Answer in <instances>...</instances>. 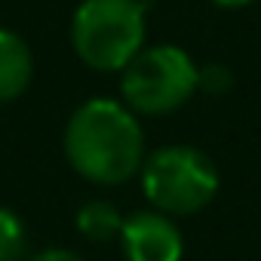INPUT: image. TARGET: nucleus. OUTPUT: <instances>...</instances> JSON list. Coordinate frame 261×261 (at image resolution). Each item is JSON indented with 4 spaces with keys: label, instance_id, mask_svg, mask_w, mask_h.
<instances>
[{
    "label": "nucleus",
    "instance_id": "7",
    "mask_svg": "<svg viewBox=\"0 0 261 261\" xmlns=\"http://www.w3.org/2000/svg\"><path fill=\"white\" fill-rule=\"evenodd\" d=\"M77 230H80L83 237H89V240L105 243V240H111V237H120V230H123V215H120V209H117L114 203H108V200H89V203H83L80 212H77Z\"/></svg>",
    "mask_w": 261,
    "mask_h": 261
},
{
    "label": "nucleus",
    "instance_id": "5",
    "mask_svg": "<svg viewBox=\"0 0 261 261\" xmlns=\"http://www.w3.org/2000/svg\"><path fill=\"white\" fill-rule=\"evenodd\" d=\"M120 240L129 261H181L185 255V243L172 218L151 209L126 215Z\"/></svg>",
    "mask_w": 261,
    "mask_h": 261
},
{
    "label": "nucleus",
    "instance_id": "2",
    "mask_svg": "<svg viewBox=\"0 0 261 261\" xmlns=\"http://www.w3.org/2000/svg\"><path fill=\"white\" fill-rule=\"evenodd\" d=\"M77 56L95 71H123L145 43L142 0H83L71 22Z\"/></svg>",
    "mask_w": 261,
    "mask_h": 261
},
{
    "label": "nucleus",
    "instance_id": "11",
    "mask_svg": "<svg viewBox=\"0 0 261 261\" xmlns=\"http://www.w3.org/2000/svg\"><path fill=\"white\" fill-rule=\"evenodd\" d=\"M218 7H224V10H240V7H249V4H255V0H215Z\"/></svg>",
    "mask_w": 261,
    "mask_h": 261
},
{
    "label": "nucleus",
    "instance_id": "9",
    "mask_svg": "<svg viewBox=\"0 0 261 261\" xmlns=\"http://www.w3.org/2000/svg\"><path fill=\"white\" fill-rule=\"evenodd\" d=\"M230 83H233V74L224 65H209L206 71L197 74V89H206V92H224Z\"/></svg>",
    "mask_w": 261,
    "mask_h": 261
},
{
    "label": "nucleus",
    "instance_id": "4",
    "mask_svg": "<svg viewBox=\"0 0 261 261\" xmlns=\"http://www.w3.org/2000/svg\"><path fill=\"white\" fill-rule=\"evenodd\" d=\"M200 68L194 59L172 43L142 49L123 68V98L133 114H172L197 92Z\"/></svg>",
    "mask_w": 261,
    "mask_h": 261
},
{
    "label": "nucleus",
    "instance_id": "1",
    "mask_svg": "<svg viewBox=\"0 0 261 261\" xmlns=\"http://www.w3.org/2000/svg\"><path fill=\"white\" fill-rule=\"evenodd\" d=\"M68 163L95 185L129 181L145 154V139L136 114L120 101L92 98L80 105L65 126Z\"/></svg>",
    "mask_w": 261,
    "mask_h": 261
},
{
    "label": "nucleus",
    "instance_id": "10",
    "mask_svg": "<svg viewBox=\"0 0 261 261\" xmlns=\"http://www.w3.org/2000/svg\"><path fill=\"white\" fill-rule=\"evenodd\" d=\"M25 261H83V258L77 252H68V249H43V252H37Z\"/></svg>",
    "mask_w": 261,
    "mask_h": 261
},
{
    "label": "nucleus",
    "instance_id": "6",
    "mask_svg": "<svg viewBox=\"0 0 261 261\" xmlns=\"http://www.w3.org/2000/svg\"><path fill=\"white\" fill-rule=\"evenodd\" d=\"M34 74V59L28 43L10 31V28H0V101H13L19 98Z\"/></svg>",
    "mask_w": 261,
    "mask_h": 261
},
{
    "label": "nucleus",
    "instance_id": "3",
    "mask_svg": "<svg viewBox=\"0 0 261 261\" xmlns=\"http://www.w3.org/2000/svg\"><path fill=\"white\" fill-rule=\"evenodd\" d=\"M142 188L157 212L194 215L218 194V169L203 151L172 145L142 163Z\"/></svg>",
    "mask_w": 261,
    "mask_h": 261
},
{
    "label": "nucleus",
    "instance_id": "8",
    "mask_svg": "<svg viewBox=\"0 0 261 261\" xmlns=\"http://www.w3.org/2000/svg\"><path fill=\"white\" fill-rule=\"evenodd\" d=\"M25 224L13 209L0 206V261H25Z\"/></svg>",
    "mask_w": 261,
    "mask_h": 261
}]
</instances>
